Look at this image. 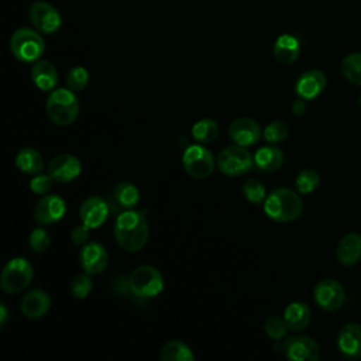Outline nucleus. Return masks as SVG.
I'll return each instance as SVG.
<instances>
[{
    "instance_id": "nucleus-1",
    "label": "nucleus",
    "mask_w": 361,
    "mask_h": 361,
    "mask_svg": "<svg viewBox=\"0 0 361 361\" xmlns=\"http://www.w3.org/2000/svg\"><path fill=\"white\" fill-rule=\"evenodd\" d=\"M114 238L120 248L127 252H137L148 241L149 226L144 210L128 209L121 212L114 221Z\"/></svg>"
},
{
    "instance_id": "nucleus-2",
    "label": "nucleus",
    "mask_w": 361,
    "mask_h": 361,
    "mask_svg": "<svg viewBox=\"0 0 361 361\" xmlns=\"http://www.w3.org/2000/svg\"><path fill=\"white\" fill-rule=\"evenodd\" d=\"M264 213L274 221L289 223L300 217L303 203L299 192L289 188H276L264 200Z\"/></svg>"
},
{
    "instance_id": "nucleus-3",
    "label": "nucleus",
    "mask_w": 361,
    "mask_h": 361,
    "mask_svg": "<svg viewBox=\"0 0 361 361\" xmlns=\"http://www.w3.org/2000/svg\"><path fill=\"white\" fill-rule=\"evenodd\" d=\"M76 92L71 90L69 87L54 89L45 103V113L48 118L61 127L72 124L79 116V99L75 94Z\"/></svg>"
},
{
    "instance_id": "nucleus-4",
    "label": "nucleus",
    "mask_w": 361,
    "mask_h": 361,
    "mask_svg": "<svg viewBox=\"0 0 361 361\" xmlns=\"http://www.w3.org/2000/svg\"><path fill=\"white\" fill-rule=\"evenodd\" d=\"M10 51L20 62H37L44 55L45 41L38 30L20 27L10 37Z\"/></svg>"
},
{
    "instance_id": "nucleus-5",
    "label": "nucleus",
    "mask_w": 361,
    "mask_h": 361,
    "mask_svg": "<svg viewBox=\"0 0 361 361\" xmlns=\"http://www.w3.org/2000/svg\"><path fill=\"white\" fill-rule=\"evenodd\" d=\"M34 278L32 264L21 257L11 258L0 275V288L4 293L14 295L24 290Z\"/></svg>"
},
{
    "instance_id": "nucleus-6",
    "label": "nucleus",
    "mask_w": 361,
    "mask_h": 361,
    "mask_svg": "<svg viewBox=\"0 0 361 361\" xmlns=\"http://www.w3.org/2000/svg\"><path fill=\"white\" fill-rule=\"evenodd\" d=\"M128 289L138 298H155L164 289V276L152 265H140L128 276Z\"/></svg>"
},
{
    "instance_id": "nucleus-7",
    "label": "nucleus",
    "mask_w": 361,
    "mask_h": 361,
    "mask_svg": "<svg viewBox=\"0 0 361 361\" xmlns=\"http://www.w3.org/2000/svg\"><path fill=\"white\" fill-rule=\"evenodd\" d=\"M219 171L227 176L247 173L254 165V155L243 145H230L221 149L216 158Z\"/></svg>"
},
{
    "instance_id": "nucleus-8",
    "label": "nucleus",
    "mask_w": 361,
    "mask_h": 361,
    "mask_svg": "<svg viewBox=\"0 0 361 361\" xmlns=\"http://www.w3.org/2000/svg\"><path fill=\"white\" fill-rule=\"evenodd\" d=\"M182 165L186 173L193 179H206L213 173L214 165L217 164L214 162L213 154L206 147L193 144L183 151Z\"/></svg>"
},
{
    "instance_id": "nucleus-9",
    "label": "nucleus",
    "mask_w": 361,
    "mask_h": 361,
    "mask_svg": "<svg viewBox=\"0 0 361 361\" xmlns=\"http://www.w3.org/2000/svg\"><path fill=\"white\" fill-rule=\"evenodd\" d=\"M28 20L41 34H54L62 25L59 11L51 3L44 0L31 3L28 8Z\"/></svg>"
},
{
    "instance_id": "nucleus-10",
    "label": "nucleus",
    "mask_w": 361,
    "mask_h": 361,
    "mask_svg": "<svg viewBox=\"0 0 361 361\" xmlns=\"http://www.w3.org/2000/svg\"><path fill=\"white\" fill-rule=\"evenodd\" d=\"M313 298L319 307L327 312H333L343 306L345 299V290L338 281L326 278L319 281L314 286Z\"/></svg>"
},
{
    "instance_id": "nucleus-11",
    "label": "nucleus",
    "mask_w": 361,
    "mask_h": 361,
    "mask_svg": "<svg viewBox=\"0 0 361 361\" xmlns=\"http://www.w3.org/2000/svg\"><path fill=\"white\" fill-rule=\"evenodd\" d=\"M282 353L290 361H317L320 358V347L309 336L285 338Z\"/></svg>"
},
{
    "instance_id": "nucleus-12",
    "label": "nucleus",
    "mask_w": 361,
    "mask_h": 361,
    "mask_svg": "<svg viewBox=\"0 0 361 361\" xmlns=\"http://www.w3.org/2000/svg\"><path fill=\"white\" fill-rule=\"evenodd\" d=\"M66 213V203L58 195H44L32 209V219L39 224L58 223Z\"/></svg>"
},
{
    "instance_id": "nucleus-13",
    "label": "nucleus",
    "mask_w": 361,
    "mask_h": 361,
    "mask_svg": "<svg viewBox=\"0 0 361 361\" xmlns=\"http://www.w3.org/2000/svg\"><path fill=\"white\" fill-rule=\"evenodd\" d=\"M79 264L89 275L102 274L109 264V254L103 244L97 241L86 243L79 252Z\"/></svg>"
},
{
    "instance_id": "nucleus-14",
    "label": "nucleus",
    "mask_w": 361,
    "mask_h": 361,
    "mask_svg": "<svg viewBox=\"0 0 361 361\" xmlns=\"http://www.w3.org/2000/svg\"><path fill=\"white\" fill-rule=\"evenodd\" d=\"M82 172V164L79 158L72 154H59L54 157L48 164V173L54 178V180L66 183L75 180Z\"/></svg>"
},
{
    "instance_id": "nucleus-15",
    "label": "nucleus",
    "mask_w": 361,
    "mask_h": 361,
    "mask_svg": "<svg viewBox=\"0 0 361 361\" xmlns=\"http://www.w3.org/2000/svg\"><path fill=\"white\" fill-rule=\"evenodd\" d=\"M110 213V207L107 202L99 196L86 197L79 207V219L80 223L87 226L89 228H97L107 220Z\"/></svg>"
},
{
    "instance_id": "nucleus-16",
    "label": "nucleus",
    "mask_w": 361,
    "mask_h": 361,
    "mask_svg": "<svg viewBox=\"0 0 361 361\" xmlns=\"http://www.w3.org/2000/svg\"><path fill=\"white\" fill-rule=\"evenodd\" d=\"M337 348L344 358H361V324L355 322L345 323L337 334Z\"/></svg>"
},
{
    "instance_id": "nucleus-17",
    "label": "nucleus",
    "mask_w": 361,
    "mask_h": 361,
    "mask_svg": "<svg viewBox=\"0 0 361 361\" xmlns=\"http://www.w3.org/2000/svg\"><path fill=\"white\" fill-rule=\"evenodd\" d=\"M228 135L235 144L250 147L259 141L262 130L255 120L248 117H238L230 123Z\"/></svg>"
},
{
    "instance_id": "nucleus-18",
    "label": "nucleus",
    "mask_w": 361,
    "mask_h": 361,
    "mask_svg": "<svg viewBox=\"0 0 361 361\" xmlns=\"http://www.w3.org/2000/svg\"><path fill=\"white\" fill-rule=\"evenodd\" d=\"M326 75L319 69L306 71L295 83V93L303 100L316 99L326 87Z\"/></svg>"
},
{
    "instance_id": "nucleus-19",
    "label": "nucleus",
    "mask_w": 361,
    "mask_h": 361,
    "mask_svg": "<svg viewBox=\"0 0 361 361\" xmlns=\"http://www.w3.org/2000/svg\"><path fill=\"white\" fill-rule=\"evenodd\" d=\"M51 307V298L49 295L42 290V289H32L27 292L20 305L21 313L30 319V320H37L44 317Z\"/></svg>"
},
{
    "instance_id": "nucleus-20",
    "label": "nucleus",
    "mask_w": 361,
    "mask_h": 361,
    "mask_svg": "<svg viewBox=\"0 0 361 361\" xmlns=\"http://www.w3.org/2000/svg\"><path fill=\"white\" fill-rule=\"evenodd\" d=\"M337 261L344 267H353L361 259V234L348 233L341 237L336 248Z\"/></svg>"
},
{
    "instance_id": "nucleus-21",
    "label": "nucleus",
    "mask_w": 361,
    "mask_h": 361,
    "mask_svg": "<svg viewBox=\"0 0 361 361\" xmlns=\"http://www.w3.org/2000/svg\"><path fill=\"white\" fill-rule=\"evenodd\" d=\"M31 79L39 90L52 92L58 83L55 65L48 59H38L31 68Z\"/></svg>"
},
{
    "instance_id": "nucleus-22",
    "label": "nucleus",
    "mask_w": 361,
    "mask_h": 361,
    "mask_svg": "<svg viewBox=\"0 0 361 361\" xmlns=\"http://www.w3.org/2000/svg\"><path fill=\"white\" fill-rule=\"evenodd\" d=\"M282 317L288 330L302 331L309 326L312 320V310L305 302H292L285 307Z\"/></svg>"
},
{
    "instance_id": "nucleus-23",
    "label": "nucleus",
    "mask_w": 361,
    "mask_h": 361,
    "mask_svg": "<svg viewBox=\"0 0 361 361\" xmlns=\"http://www.w3.org/2000/svg\"><path fill=\"white\" fill-rule=\"evenodd\" d=\"M300 54V44L290 34L279 35L274 42V56L282 65L293 63Z\"/></svg>"
},
{
    "instance_id": "nucleus-24",
    "label": "nucleus",
    "mask_w": 361,
    "mask_h": 361,
    "mask_svg": "<svg viewBox=\"0 0 361 361\" xmlns=\"http://www.w3.org/2000/svg\"><path fill=\"white\" fill-rule=\"evenodd\" d=\"M283 164V152L281 148L274 145H265L255 151L254 165L265 172L276 171Z\"/></svg>"
},
{
    "instance_id": "nucleus-25",
    "label": "nucleus",
    "mask_w": 361,
    "mask_h": 361,
    "mask_svg": "<svg viewBox=\"0 0 361 361\" xmlns=\"http://www.w3.org/2000/svg\"><path fill=\"white\" fill-rule=\"evenodd\" d=\"M16 166L23 173L37 175L44 168V158L37 149H34L31 147H25L23 149H20L18 154L16 155Z\"/></svg>"
},
{
    "instance_id": "nucleus-26",
    "label": "nucleus",
    "mask_w": 361,
    "mask_h": 361,
    "mask_svg": "<svg viewBox=\"0 0 361 361\" xmlns=\"http://www.w3.org/2000/svg\"><path fill=\"white\" fill-rule=\"evenodd\" d=\"M113 199L124 210L135 209L140 203L138 188L128 180L118 182L113 190Z\"/></svg>"
},
{
    "instance_id": "nucleus-27",
    "label": "nucleus",
    "mask_w": 361,
    "mask_h": 361,
    "mask_svg": "<svg viewBox=\"0 0 361 361\" xmlns=\"http://www.w3.org/2000/svg\"><path fill=\"white\" fill-rule=\"evenodd\" d=\"M159 358L162 361H193L195 354L183 341L171 340L164 344Z\"/></svg>"
},
{
    "instance_id": "nucleus-28",
    "label": "nucleus",
    "mask_w": 361,
    "mask_h": 361,
    "mask_svg": "<svg viewBox=\"0 0 361 361\" xmlns=\"http://www.w3.org/2000/svg\"><path fill=\"white\" fill-rule=\"evenodd\" d=\"M219 135V126L212 118H200L192 126V137L200 142L207 144L216 140Z\"/></svg>"
},
{
    "instance_id": "nucleus-29",
    "label": "nucleus",
    "mask_w": 361,
    "mask_h": 361,
    "mask_svg": "<svg viewBox=\"0 0 361 361\" xmlns=\"http://www.w3.org/2000/svg\"><path fill=\"white\" fill-rule=\"evenodd\" d=\"M340 69L348 82L361 86V52H354L344 56Z\"/></svg>"
},
{
    "instance_id": "nucleus-30",
    "label": "nucleus",
    "mask_w": 361,
    "mask_h": 361,
    "mask_svg": "<svg viewBox=\"0 0 361 361\" xmlns=\"http://www.w3.org/2000/svg\"><path fill=\"white\" fill-rule=\"evenodd\" d=\"M320 183V175L312 168L302 169L295 179V189L300 195L312 193Z\"/></svg>"
},
{
    "instance_id": "nucleus-31",
    "label": "nucleus",
    "mask_w": 361,
    "mask_h": 361,
    "mask_svg": "<svg viewBox=\"0 0 361 361\" xmlns=\"http://www.w3.org/2000/svg\"><path fill=\"white\" fill-rule=\"evenodd\" d=\"M243 196L252 204H259L264 203L267 197V190L265 186L258 180V179H248L243 183L241 188Z\"/></svg>"
},
{
    "instance_id": "nucleus-32",
    "label": "nucleus",
    "mask_w": 361,
    "mask_h": 361,
    "mask_svg": "<svg viewBox=\"0 0 361 361\" xmlns=\"http://www.w3.org/2000/svg\"><path fill=\"white\" fill-rule=\"evenodd\" d=\"M288 134H289V128H288L286 123L282 120L271 121L262 130V135H264L265 141H268L271 144H278V142L285 141Z\"/></svg>"
},
{
    "instance_id": "nucleus-33",
    "label": "nucleus",
    "mask_w": 361,
    "mask_h": 361,
    "mask_svg": "<svg viewBox=\"0 0 361 361\" xmlns=\"http://www.w3.org/2000/svg\"><path fill=\"white\" fill-rule=\"evenodd\" d=\"M89 83V72L83 66H73L66 75V85L73 92L83 90Z\"/></svg>"
},
{
    "instance_id": "nucleus-34",
    "label": "nucleus",
    "mask_w": 361,
    "mask_h": 361,
    "mask_svg": "<svg viewBox=\"0 0 361 361\" xmlns=\"http://www.w3.org/2000/svg\"><path fill=\"white\" fill-rule=\"evenodd\" d=\"M28 245L31 248V251L37 252V254H42L45 252L49 245H51V238H49V234L45 228L42 227H37L34 228L31 233H30V237H28Z\"/></svg>"
},
{
    "instance_id": "nucleus-35",
    "label": "nucleus",
    "mask_w": 361,
    "mask_h": 361,
    "mask_svg": "<svg viewBox=\"0 0 361 361\" xmlns=\"http://www.w3.org/2000/svg\"><path fill=\"white\" fill-rule=\"evenodd\" d=\"M92 275L83 272L76 275L72 282H71V292L76 299H85L89 296V293L93 289V282H92Z\"/></svg>"
},
{
    "instance_id": "nucleus-36",
    "label": "nucleus",
    "mask_w": 361,
    "mask_h": 361,
    "mask_svg": "<svg viewBox=\"0 0 361 361\" xmlns=\"http://www.w3.org/2000/svg\"><path fill=\"white\" fill-rule=\"evenodd\" d=\"M264 330H265V334L272 338L274 341L276 340H282L285 338L286 336V331H288V327H286V323L283 320V317H279V316H269L265 323H264Z\"/></svg>"
},
{
    "instance_id": "nucleus-37",
    "label": "nucleus",
    "mask_w": 361,
    "mask_h": 361,
    "mask_svg": "<svg viewBox=\"0 0 361 361\" xmlns=\"http://www.w3.org/2000/svg\"><path fill=\"white\" fill-rule=\"evenodd\" d=\"M54 185V178L49 173H37L32 175L30 180V189L34 195H47Z\"/></svg>"
},
{
    "instance_id": "nucleus-38",
    "label": "nucleus",
    "mask_w": 361,
    "mask_h": 361,
    "mask_svg": "<svg viewBox=\"0 0 361 361\" xmlns=\"http://www.w3.org/2000/svg\"><path fill=\"white\" fill-rule=\"evenodd\" d=\"M90 230L87 226H85L83 223L75 226L71 231V240L73 244L76 245H85L89 240V234H90Z\"/></svg>"
},
{
    "instance_id": "nucleus-39",
    "label": "nucleus",
    "mask_w": 361,
    "mask_h": 361,
    "mask_svg": "<svg viewBox=\"0 0 361 361\" xmlns=\"http://www.w3.org/2000/svg\"><path fill=\"white\" fill-rule=\"evenodd\" d=\"M290 110H292V113L293 114H296V116H302L305 111H306V100H303V99H298V100H295L293 103H292V106H290Z\"/></svg>"
},
{
    "instance_id": "nucleus-40",
    "label": "nucleus",
    "mask_w": 361,
    "mask_h": 361,
    "mask_svg": "<svg viewBox=\"0 0 361 361\" xmlns=\"http://www.w3.org/2000/svg\"><path fill=\"white\" fill-rule=\"evenodd\" d=\"M7 320H8V309H7V306L4 303H1L0 305V326L4 327Z\"/></svg>"
},
{
    "instance_id": "nucleus-41",
    "label": "nucleus",
    "mask_w": 361,
    "mask_h": 361,
    "mask_svg": "<svg viewBox=\"0 0 361 361\" xmlns=\"http://www.w3.org/2000/svg\"><path fill=\"white\" fill-rule=\"evenodd\" d=\"M360 104H361V99H360Z\"/></svg>"
}]
</instances>
